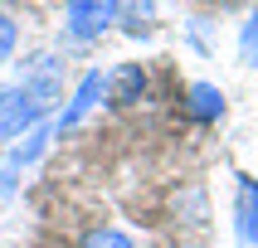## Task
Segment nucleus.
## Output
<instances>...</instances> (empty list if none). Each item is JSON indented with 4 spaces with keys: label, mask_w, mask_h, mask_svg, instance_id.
<instances>
[{
    "label": "nucleus",
    "mask_w": 258,
    "mask_h": 248,
    "mask_svg": "<svg viewBox=\"0 0 258 248\" xmlns=\"http://www.w3.org/2000/svg\"><path fill=\"white\" fill-rule=\"evenodd\" d=\"M122 20V0H63V34L73 44H93Z\"/></svg>",
    "instance_id": "obj_1"
},
{
    "label": "nucleus",
    "mask_w": 258,
    "mask_h": 248,
    "mask_svg": "<svg viewBox=\"0 0 258 248\" xmlns=\"http://www.w3.org/2000/svg\"><path fill=\"white\" fill-rule=\"evenodd\" d=\"M20 88H25L29 98L39 102V107H49V102L63 93V58H58L54 49L29 54L25 63H20Z\"/></svg>",
    "instance_id": "obj_2"
},
{
    "label": "nucleus",
    "mask_w": 258,
    "mask_h": 248,
    "mask_svg": "<svg viewBox=\"0 0 258 248\" xmlns=\"http://www.w3.org/2000/svg\"><path fill=\"white\" fill-rule=\"evenodd\" d=\"M44 117H49V107H39L20 83H0V141L25 136L29 127H39Z\"/></svg>",
    "instance_id": "obj_3"
},
{
    "label": "nucleus",
    "mask_w": 258,
    "mask_h": 248,
    "mask_svg": "<svg viewBox=\"0 0 258 248\" xmlns=\"http://www.w3.org/2000/svg\"><path fill=\"white\" fill-rule=\"evenodd\" d=\"M102 98H107V73H102V68H88L83 78L73 83L69 107H63V112L54 117V131H73V127H78V122H83V117L93 112V107H98Z\"/></svg>",
    "instance_id": "obj_4"
},
{
    "label": "nucleus",
    "mask_w": 258,
    "mask_h": 248,
    "mask_svg": "<svg viewBox=\"0 0 258 248\" xmlns=\"http://www.w3.org/2000/svg\"><path fill=\"white\" fill-rule=\"evenodd\" d=\"M146 88H151V78H146L142 63H117V68H107V102L112 107H137L146 98Z\"/></svg>",
    "instance_id": "obj_5"
},
{
    "label": "nucleus",
    "mask_w": 258,
    "mask_h": 248,
    "mask_svg": "<svg viewBox=\"0 0 258 248\" xmlns=\"http://www.w3.org/2000/svg\"><path fill=\"white\" fill-rule=\"evenodd\" d=\"M234 233H239V243L258 248V180L253 175H239V185H234Z\"/></svg>",
    "instance_id": "obj_6"
},
{
    "label": "nucleus",
    "mask_w": 258,
    "mask_h": 248,
    "mask_svg": "<svg viewBox=\"0 0 258 248\" xmlns=\"http://www.w3.org/2000/svg\"><path fill=\"white\" fill-rule=\"evenodd\" d=\"M185 112L195 122H219L224 117V93L215 83H190L185 88Z\"/></svg>",
    "instance_id": "obj_7"
},
{
    "label": "nucleus",
    "mask_w": 258,
    "mask_h": 248,
    "mask_svg": "<svg viewBox=\"0 0 258 248\" xmlns=\"http://www.w3.org/2000/svg\"><path fill=\"white\" fill-rule=\"evenodd\" d=\"M49 141H54V122H39V127H29V131H25V141L10 151V160H5V166H15V171L34 166V160L49 151Z\"/></svg>",
    "instance_id": "obj_8"
},
{
    "label": "nucleus",
    "mask_w": 258,
    "mask_h": 248,
    "mask_svg": "<svg viewBox=\"0 0 258 248\" xmlns=\"http://www.w3.org/2000/svg\"><path fill=\"white\" fill-rule=\"evenodd\" d=\"M78 248H137V238L112 229V224H102V229H88L83 238H78Z\"/></svg>",
    "instance_id": "obj_9"
},
{
    "label": "nucleus",
    "mask_w": 258,
    "mask_h": 248,
    "mask_svg": "<svg viewBox=\"0 0 258 248\" xmlns=\"http://www.w3.org/2000/svg\"><path fill=\"white\" fill-rule=\"evenodd\" d=\"M239 54H244L248 63H258V10L239 25Z\"/></svg>",
    "instance_id": "obj_10"
},
{
    "label": "nucleus",
    "mask_w": 258,
    "mask_h": 248,
    "mask_svg": "<svg viewBox=\"0 0 258 248\" xmlns=\"http://www.w3.org/2000/svg\"><path fill=\"white\" fill-rule=\"evenodd\" d=\"M15 44H20V25H15V20H10L5 10H0V63H10Z\"/></svg>",
    "instance_id": "obj_11"
}]
</instances>
